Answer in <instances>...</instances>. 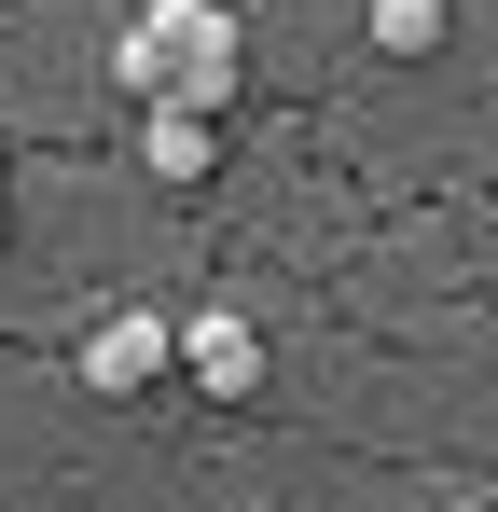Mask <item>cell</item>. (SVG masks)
<instances>
[{
  "instance_id": "cell-1",
  "label": "cell",
  "mask_w": 498,
  "mask_h": 512,
  "mask_svg": "<svg viewBox=\"0 0 498 512\" xmlns=\"http://www.w3.org/2000/svg\"><path fill=\"white\" fill-rule=\"evenodd\" d=\"M249 84V28L222 0H139L111 42V97L125 111H236Z\"/></svg>"
},
{
  "instance_id": "cell-2",
  "label": "cell",
  "mask_w": 498,
  "mask_h": 512,
  "mask_svg": "<svg viewBox=\"0 0 498 512\" xmlns=\"http://www.w3.org/2000/svg\"><path fill=\"white\" fill-rule=\"evenodd\" d=\"M166 374H180V319H166V305H111V319L83 333V388H97V402H139Z\"/></svg>"
},
{
  "instance_id": "cell-3",
  "label": "cell",
  "mask_w": 498,
  "mask_h": 512,
  "mask_svg": "<svg viewBox=\"0 0 498 512\" xmlns=\"http://www.w3.org/2000/svg\"><path fill=\"white\" fill-rule=\"evenodd\" d=\"M180 374H194L208 402H263V333L222 319V305H194V319H180Z\"/></svg>"
},
{
  "instance_id": "cell-4",
  "label": "cell",
  "mask_w": 498,
  "mask_h": 512,
  "mask_svg": "<svg viewBox=\"0 0 498 512\" xmlns=\"http://www.w3.org/2000/svg\"><path fill=\"white\" fill-rule=\"evenodd\" d=\"M139 167L166 194H194V180L222 167V111H139Z\"/></svg>"
},
{
  "instance_id": "cell-5",
  "label": "cell",
  "mask_w": 498,
  "mask_h": 512,
  "mask_svg": "<svg viewBox=\"0 0 498 512\" xmlns=\"http://www.w3.org/2000/svg\"><path fill=\"white\" fill-rule=\"evenodd\" d=\"M360 28H374V56H429L443 42V0H374Z\"/></svg>"
},
{
  "instance_id": "cell-6",
  "label": "cell",
  "mask_w": 498,
  "mask_h": 512,
  "mask_svg": "<svg viewBox=\"0 0 498 512\" xmlns=\"http://www.w3.org/2000/svg\"><path fill=\"white\" fill-rule=\"evenodd\" d=\"M443 512H485V499H443Z\"/></svg>"
},
{
  "instance_id": "cell-7",
  "label": "cell",
  "mask_w": 498,
  "mask_h": 512,
  "mask_svg": "<svg viewBox=\"0 0 498 512\" xmlns=\"http://www.w3.org/2000/svg\"><path fill=\"white\" fill-rule=\"evenodd\" d=\"M0 236H14V208H0Z\"/></svg>"
}]
</instances>
